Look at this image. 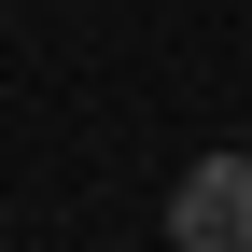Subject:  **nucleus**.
Wrapping results in <instances>:
<instances>
[{"instance_id": "obj_1", "label": "nucleus", "mask_w": 252, "mask_h": 252, "mask_svg": "<svg viewBox=\"0 0 252 252\" xmlns=\"http://www.w3.org/2000/svg\"><path fill=\"white\" fill-rule=\"evenodd\" d=\"M168 238L182 252H252V154H196L168 182Z\"/></svg>"}]
</instances>
